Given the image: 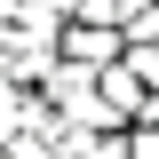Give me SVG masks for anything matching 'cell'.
Segmentation results:
<instances>
[{
	"mask_svg": "<svg viewBox=\"0 0 159 159\" xmlns=\"http://www.w3.org/2000/svg\"><path fill=\"white\" fill-rule=\"evenodd\" d=\"M16 8H24V0H0V32H8V16H16Z\"/></svg>",
	"mask_w": 159,
	"mask_h": 159,
	"instance_id": "3",
	"label": "cell"
},
{
	"mask_svg": "<svg viewBox=\"0 0 159 159\" xmlns=\"http://www.w3.org/2000/svg\"><path fill=\"white\" fill-rule=\"evenodd\" d=\"M127 151H135V159H159V135H135Z\"/></svg>",
	"mask_w": 159,
	"mask_h": 159,
	"instance_id": "2",
	"label": "cell"
},
{
	"mask_svg": "<svg viewBox=\"0 0 159 159\" xmlns=\"http://www.w3.org/2000/svg\"><path fill=\"white\" fill-rule=\"evenodd\" d=\"M103 56H111V32H103V24H72V32H64V64L88 72V64H103Z\"/></svg>",
	"mask_w": 159,
	"mask_h": 159,
	"instance_id": "1",
	"label": "cell"
}]
</instances>
